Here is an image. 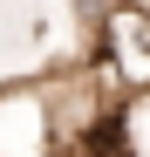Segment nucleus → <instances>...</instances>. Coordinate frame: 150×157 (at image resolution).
<instances>
[{"mask_svg":"<svg viewBox=\"0 0 150 157\" xmlns=\"http://www.w3.org/2000/svg\"><path fill=\"white\" fill-rule=\"evenodd\" d=\"M0 157H62L55 109L41 82H7L0 89Z\"/></svg>","mask_w":150,"mask_h":157,"instance_id":"obj_1","label":"nucleus"}]
</instances>
